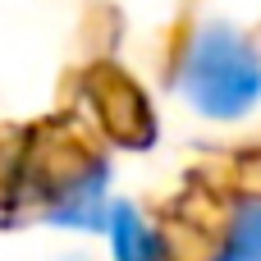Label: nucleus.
Returning <instances> with one entry per match:
<instances>
[{
  "instance_id": "obj_3",
  "label": "nucleus",
  "mask_w": 261,
  "mask_h": 261,
  "mask_svg": "<svg viewBox=\"0 0 261 261\" xmlns=\"http://www.w3.org/2000/svg\"><path fill=\"white\" fill-rule=\"evenodd\" d=\"M220 261H261V202L239 206V216H234V225H229V239H225Z\"/></svg>"
},
{
  "instance_id": "obj_1",
  "label": "nucleus",
  "mask_w": 261,
  "mask_h": 261,
  "mask_svg": "<svg viewBox=\"0 0 261 261\" xmlns=\"http://www.w3.org/2000/svg\"><path fill=\"white\" fill-rule=\"evenodd\" d=\"M184 96L211 119H239L261 101V55L225 23L202 28L184 55Z\"/></svg>"
},
{
  "instance_id": "obj_2",
  "label": "nucleus",
  "mask_w": 261,
  "mask_h": 261,
  "mask_svg": "<svg viewBox=\"0 0 261 261\" xmlns=\"http://www.w3.org/2000/svg\"><path fill=\"white\" fill-rule=\"evenodd\" d=\"M106 225H110V248H115V261H165L156 229H151L133 206L115 202V206H110V216H106Z\"/></svg>"
}]
</instances>
